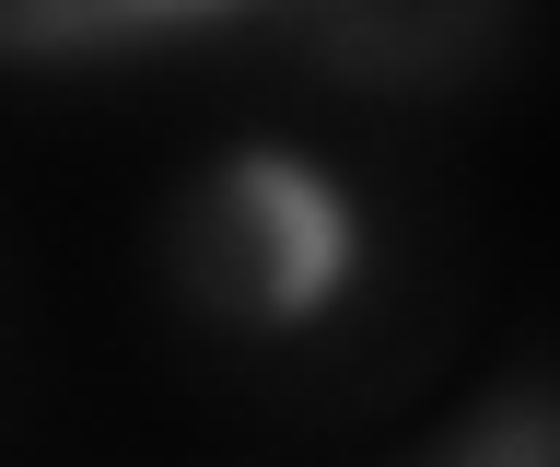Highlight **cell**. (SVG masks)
Returning a JSON list of instances; mask_svg holds the SVG:
<instances>
[{
	"label": "cell",
	"instance_id": "7a4b0ae2",
	"mask_svg": "<svg viewBox=\"0 0 560 467\" xmlns=\"http://www.w3.org/2000/svg\"><path fill=\"white\" fill-rule=\"evenodd\" d=\"M420 467H560V386H490L444 444H420Z\"/></svg>",
	"mask_w": 560,
	"mask_h": 467
},
{
	"label": "cell",
	"instance_id": "3957f363",
	"mask_svg": "<svg viewBox=\"0 0 560 467\" xmlns=\"http://www.w3.org/2000/svg\"><path fill=\"white\" fill-rule=\"evenodd\" d=\"M257 0H105V24H234Z\"/></svg>",
	"mask_w": 560,
	"mask_h": 467
},
{
	"label": "cell",
	"instance_id": "6da1fadb",
	"mask_svg": "<svg viewBox=\"0 0 560 467\" xmlns=\"http://www.w3.org/2000/svg\"><path fill=\"white\" fill-rule=\"evenodd\" d=\"M175 281L234 339H315L374 281V222L362 187L327 152L245 129L175 187Z\"/></svg>",
	"mask_w": 560,
	"mask_h": 467
}]
</instances>
